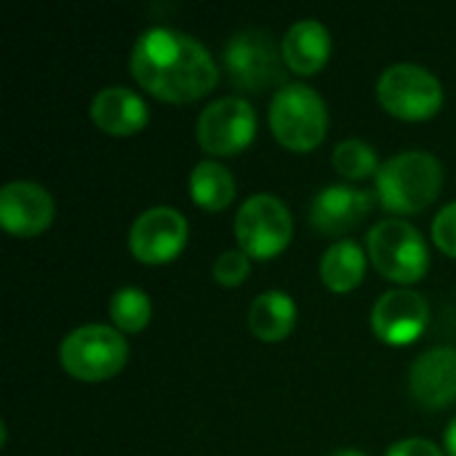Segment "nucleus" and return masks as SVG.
Masks as SVG:
<instances>
[{"label": "nucleus", "mask_w": 456, "mask_h": 456, "mask_svg": "<svg viewBox=\"0 0 456 456\" xmlns=\"http://www.w3.org/2000/svg\"><path fill=\"white\" fill-rule=\"evenodd\" d=\"M131 75L155 99L190 104L216 88L219 67L200 40L179 29L152 27L134 43Z\"/></svg>", "instance_id": "nucleus-1"}, {"label": "nucleus", "mask_w": 456, "mask_h": 456, "mask_svg": "<svg viewBox=\"0 0 456 456\" xmlns=\"http://www.w3.org/2000/svg\"><path fill=\"white\" fill-rule=\"evenodd\" d=\"M444 187V166L436 155L411 150L393 155L377 174V198L390 214L411 216L433 206Z\"/></svg>", "instance_id": "nucleus-2"}, {"label": "nucleus", "mask_w": 456, "mask_h": 456, "mask_svg": "<svg viewBox=\"0 0 456 456\" xmlns=\"http://www.w3.org/2000/svg\"><path fill=\"white\" fill-rule=\"evenodd\" d=\"M270 131L291 152H313L329 131L323 96L302 83H286L270 104Z\"/></svg>", "instance_id": "nucleus-3"}, {"label": "nucleus", "mask_w": 456, "mask_h": 456, "mask_svg": "<svg viewBox=\"0 0 456 456\" xmlns=\"http://www.w3.org/2000/svg\"><path fill=\"white\" fill-rule=\"evenodd\" d=\"M59 363L80 382H104L128 363V342L112 326L88 323L64 337L59 345Z\"/></svg>", "instance_id": "nucleus-4"}, {"label": "nucleus", "mask_w": 456, "mask_h": 456, "mask_svg": "<svg viewBox=\"0 0 456 456\" xmlns=\"http://www.w3.org/2000/svg\"><path fill=\"white\" fill-rule=\"evenodd\" d=\"M369 259L377 273L393 283L411 286L422 281L430 270L428 243L414 224L406 219H385L366 238Z\"/></svg>", "instance_id": "nucleus-5"}, {"label": "nucleus", "mask_w": 456, "mask_h": 456, "mask_svg": "<svg viewBox=\"0 0 456 456\" xmlns=\"http://www.w3.org/2000/svg\"><path fill=\"white\" fill-rule=\"evenodd\" d=\"M294 235V219L289 206L275 195H251L235 216L238 248L251 259L267 262L283 254Z\"/></svg>", "instance_id": "nucleus-6"}, {"label": "nucleus", "mask_w": 456, "mask_h": 456, "mask_svg": "<svg viewBox=\"0 0 456 456\" xmlns=\"http://www.w3.org/2000/svg\"><path fill=\"white\" fill-rule=\"evenodd\" d=\"M283 51L265 29H243L227 40L224 69L232 86L248 94H262L286 77Z\"/></svg>", "instance_id": "nucleus-7"}, {"label": "nucleus", "mask_w": 456, "mask_h": 456, "mask_svg": "<svg viewBox=\"0 0 456 456\" xmlns=\"http://www.w3.org/2000/svg\"><path fill=\"white\" fill-rule=\"evenodd\" d=\"M377 99L393 118L428 120L444 107V86L419 64H393L377 80Z\"/></svg>", "instance_id": "nucleus-8"}, {"label": "nucleus", "mask_w": 456, "mask_h": 456, "mask_svg": "<svg viewBox=\"0 0 456 456\" xmlns=\"http://www.w3.org/2000/svg\"><path fill=\"white\" fill-rule=\"evenodd\" d=\"M256 136V112L240 96H224L208 104L198 118V142L214 158L243 152Z\"/></svg>", "instance_id": "nucleus-9"}, {"label": "nucleus", "mask_w": 456, "mask_h": 456, "mask_svg": "<svg viewBox=\"0 0 456 456\" xmlns=\"http://www.w3.org/2000/svg\"><path fill=\"white\" fill-rule=\"evenodd\" d=\"M190 238L187 219L168 206L142 211L128 232V248L142 265H168L174 262Z\"/></svg>", "instance_id": "nucleus-10"}, {"label": "nucleus", "mask_w": 456, "mask_h": 456, "mask_svg": "<svg viewBox=\"0 0 456 456\" xmlns=\"http://www.w3.org/2000/svg\"><path fill=\"white\" fill-rule=\"evenodd\" d=\"M430 323V305L411 289H395L377 299L371 310V329L379 342L406 347L417 342Z\"/></svg>", "instance_id": "nucleus-11"}, {"label": "nucleus", "mask_w": 456, "mask_h": 456, "mask_svg": "<svg viewBox=\"0 0 456 456\" xmlns=\"http://www.w3.org/2000/svg\"><path fill=\"white\" fill-rule=\"evenodd\" d=\"M53 222V198L43 184L8 182L0 190V224L13 238H37Z\"/></svg>", "instance_id": "nucleus-12"}, {"label": "nucleus", "mask_w": 456, "mask_h": 456, "mask_svg": "<svg viewBox=\"0 0 456 456\" xmlns=\"http://www.w3.org/2000/svg\"><path fill=\"white\" fill-rule=\"evenodd\" d=\"M374 192L347 187V184H331L321 190L310 203V224L315 232L326 238H339L363 224V219L374 211Z\"/></svg>", "instance_id": "nucleus-13"}, {"label": "nucleus", "mask_w": 456, "mask_h": 456, "mask_svg": "<svg viewBox=\"0 0 456 456\" xmlns=\"http://www.w3.org/2000/svg\"><path fill=\"white\" fill-rule=\"evenodd\" d=\"M409 390L428 411H441L456 403V347H433L422 353L409 371Z\"/></svg>", "instance_id": "nucleus-14"}, {"label": "nucleus", "mask_w": 456, "mask_h": 456, "mask_svg": "<svg viewBox=\"0 0 456 456\" xmlns=\"http://www.w3.org/2000/svg\"><path fill=\"white\" fill-rule=\"evenodd\" d=\"M91 118L96 128L110 136H134L147 126L150 110L136 91L123 86H110L94 96Z\"/></svg>", "instance_id": "nucleus-15"}, {"label": "nucleus", "mask_w": 456, "mask_h": 456, "mask_svg": "<svg viewBox=\"0 0 456 456\" xmlns=\"http://www.w3.org/2000/svg\"><path fill=\"white\" fill-rule=\"evenodd\" d=\"M281 51H283V61L291 72L318 75L329 64L331 35L318 19H302L286 32Z\"/></svg>", "instance_id": "nucleus-16"}, {"label": "nucleus", "mask_w": 456, "mask_h": 456, "mask_svg": "<svg viewBox=\"0 0 456 456\" xmlns=\"http://www.w3.org/2000/svg\"><path fill=\"white\" fill-rule=\"evenodd\" d=\"M297 326V305L286 291H265L248 307V329L259 342H283Z\"/></svg>", "instance_id": "nucleus-17"}, {"label": "nucleus", "mask_w": 456, "mask_h": 456, "mask_svg": "<svg viewBox=\"0 0 456 456\" xmlns=\"http://www.w3.org/2000/svg\"><path fill=\"white\" fill-rule=\"evenodd\" d=\"M366 278V256L355 240H337L321 259V281L334 294L355 291Z\"/></svg>", "instance_id": "nucleus-18"}, {"label": "nucleus", "mask_w": 456, "mask_h": 456, "mask_svg": "<svg viewBox=\"0 0 456 456\" xmlns=\"http://www.w3.org/2000/svg\"><path fill=\"white\" fill-rule=\"evenodd\" d=\"M238 184L230 168L216 160H200L190 174V198L206 211H224L235 200Z\"/></svg>", "instance_id": "nucleus-19"}, {"label": "nucleus", "mask_w": 456, "mask_h": 456, "mask_svg": "<svg viewBox=\"0 0 456 456\" xmlns=\"http://www.w3.org/2000/svg\"><path fill=\"white\" fill-rule=\"evenodd\" d=\"M110 321L120 334H139L152 321V302L142 289H120L110 299Z\"/></svg>", "instance_id": "nucleus-20"}, {"label": "nucleus", "mask_w": 456, "mask_h": 456, "mask_svg": "<svg viewBox=\"0 0 456 456\" xmlns=\"http://www.w3.org/2000/svg\"><path fill=\"white\" fill-rule=\"evenodd\" d=\"M334 168L337 174H342L345 179L350 182H361L366 176H377L379 174V158L374 152L371 144L361 142V139H347V142H339L337 150H334Z\"/></svg>", "instance_id": "nucleus-21"}, {"label": "nucleus", "mask_w": 456, "mask_h": 456, "mask_svg": "<svg viewBox=\"0 0 456 456\" xmlns=\"http://www.w3.org/2000/svg\"><path fill=\"white\" fill-rule=\"evenodd\" d=\"M251 273V256L243 254L240 248H230L224 254H219V259L214 262V281L219 286L235 289L240 286Z\"/></svg>", "instance_id": "nucleus-22"}, {"label": "nucleus", "mask_w": 456, "mask_h": 456, "mask_svg": "<svg viewBox=\"0 0 456 456\" xmlns=\"http://www.w3.org/2000/svg\"><path fill=\"white\" fill-rule=\"evenodd\" d=\"M433 240L446 256L456 259V200L433 219Z\"/></svg>", "instance_id": "nucleus-23"}, {"label": "nucleus", "mask_w": 456, "mask_h": 456, "mask_svg": "<svg viewBox=\"0 0 456 456\" xmlns=\"http://www.w3.org/2000/svg\"><path fill=\"white\" fill-rule=\"evenodd\" d=\"M387 456H446L433 441H422V438H406L398 441L395 446H390Z\"/></svg>", "instance_id": "nucleus-24"}, {"label": "nucleus", "mask_w": 456, "mask_h": 456, "mask_svg": "<svg viewBox=\"0 0 456 456\" xmlns=\"http://www.w3.org/2000/svg\"><path fill=\"white\" fill-rule=\"evenodd\" d=\"M444 449H446L449 456H456V417L452 419V425H449V430L444 436Z\"/></svg>", "instance_id": "nucleus-25"}, {"label": "nucleus", "mask_w": 456, "mask_h": 456, "mask_svg": "<svg viewBox=\"0 0 456 456\" xmlns=\"http://www.w3.org/2000/svg\"><path fill=\"white\" fill-rule=\"evenodd\" d=\"M331 456H366L363 452H358V449H339V452H334Z\"/></svg>", "instance_id": "nucleus-26"}]
</instances>
